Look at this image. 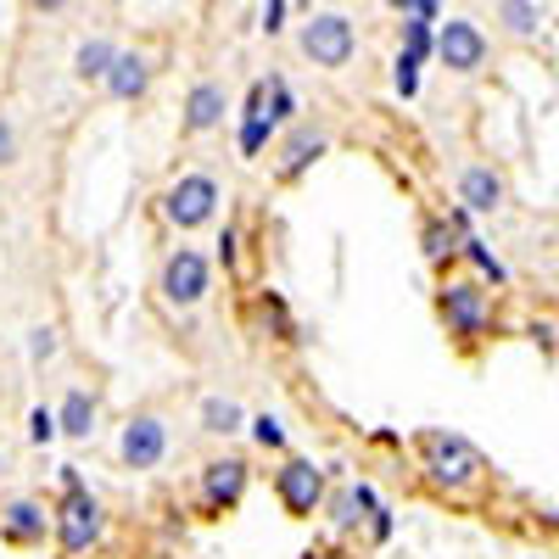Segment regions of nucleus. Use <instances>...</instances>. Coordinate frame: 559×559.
<instances>
[{
	"label": "nucleus",
	"instance_id": "1",
	"mask_svg": "<svg viewBox=\"0 0 559 559\" xmlns=\"http://www.w3.org/2000/svg\"><path fill=\"white\" fill-rule=\"evenodd\" d=\"M414 459H419V481L448 503L476 498L481 481H487L481 448L471 437H459V431H414Z\"/></svg>",
	"mask_w": 559,
	"mask_h": 559
},
{
	"label": "nucleus",
	"instance_id": "2",
	"mask_svg": "<svg viewBox=\"0 0 559 559\" xmlns=\"http://www.w3.org/2000/svg\"><path fill=\"white\" fill-rule=\"evenodd\" d=\"M57 481H62V492L51 503V543L62 559H84L90 548L107 543V503L84 487L79 464H62Z\"/></svg>",
	"mask_w": 559,
	"mask_h": 559
},
{
	"label": "nucleus",
	"instance_id": "3",
	"mask_svg": "<svg viewBox=\"0 0 559 559\" xmlns=\"http://www.w3.org/2000/svg\"><path fill=\"white\" fill-rule=\"evenodd\" d=\"M437 319H442V331L453 336L459 353H476L498 331L492 292L481 286L476 274H442V286H437Z\"/></svg>",
	"mask_w": 559,
	"mask_h": 559
},
{
	"label": "nucleus",
	"instance_id": "4",
	"mask_svg": "<svg viewBox=\"0 0 559 559\" xmlns=\"http://www.w3.org/2000/svg\"><path fill=\"white\" fill-rule=\"evenodd\" d=\"M218 202H224L218 179L207 168H185L157 191V218L174 229V236H197V229H207L218 218Z\"/></svg>",
	"mask_w": 559,
	"mask_h": 559
},
{
	"label": "nucleus",
	"instance_id": "5",
	"mask_svg": "<svg viewBox=\"0 0 559 559\" xmlns=\"http://www.w3.org/2000/svg\"><path fill=\"white\" fill-rule=\"evenodd\" d=\"M213 297V258L197 247H168L157 263V302L168 313H197Z\"/></svg>",
	"mask_w": 559,
	"mask_h": 559
},
{
	"label": "nucleus",
	"instance_id": "6",
	"mask_svg": "<svg viewBox=\"0 0 559 559\" xmlns=\"http://www.w3.org/2000/svg\"><path fill=\"white\" fill-rule=\"evenodd\" d=\"M247 487H252V464L241 453H213L202 471H197V492H191V509L202 521H224L247 503Z\"/></svg>",
	"mask_w": 559,
	"mask_h": 559
},
{
	"label": "nucleus",
	"instance_id": "7",
	"mask_svg": "<svg viewBox=\"0 0 559 559\" xmlns=\"http://www.w3.org/2000/svg\"><path fill=\"white\" fill-rule=\"evenodd\" d=\"M274 498L286 509V521H313L324 515V498H331V471L302 453H286L274 464Z\"/></svg>",
	"mask_w": 559,
	"mask_h": 559
},
{
	"label": "nucleus",
	"instance_id": "8",
	"mask_svg": "<svg viewBox=\"0 0 559 559\" xmlns=\"http://www.w3.org/2000/svg\"><path fill=\"white\" fill-rule=\"evenodd\" d=\"M297 51H302L313 68L336 73V68H347V62L358 57V28H353L347 12H308L302 28H297Z\"/></svg>",
	"mask_w": 559,
	"mask_h": 559
},
{
	"label": "nucleus",
	"instance_id": "9",
	"mask_svg": "<svg viewBox=\"0 0 559 559\" xmlns=\"http://www.w3.org/2000/svg\"><path fill=\"white\" fill-rule=\"evenodd\" d=\"M324 152H331V129L324 123L297 118L292 129H280V140H274V185H297Z\"/></svg>",
	"mask_w": 559,
	"mask_h": 559
},
{
	"label": "nucleus",
	"instance_id": "10",
	"mask_svg": "<svg viewBox=\"0 0 559 559\" xmlns=\"http://www.w3.org/2000/svg\"><path fill=\"white\" fill-rule=\"evenodd\" d=\"M163 459H168V419L157 408L129 414L118 431V464L123 471H157Z\"/></svg>",
	"mask_w": 559,
	"mask_h": 559
},
{
	"label": "nucleus",
	"instance_id": "11",
	"mask_svg": "<svg viewBox=\"0 0 559 559\" xmlns=\"http://www.w3.org/2000/svg\"><path fill=\"white\" fill-rule=\"evenodd\" d=\"M487 34H481V23H471V17H448V23H437V62L448 68V73H459V79H476L481 68H487Z\"/></svg>",
	"mask_w": 559,
	"mask_h": 559
},
{
	"label": "nucleus",
	"instance_id": "12",
	"mask_svg": "<svg viewBox=\"0 0 559 559\" xmlns=\"http://www.w3.org/2000/svg\"><path fill=\"white\" fill-rule=\"evenodd\" d=\"M0 543L7 548H45L51 543V503L45 498H7L0 503Z\"/></svg>",
	"mask_w": 559,
	"mask_h": 559
},
{
	"label": "nucleus",
	"instance_id": "13",
	"mask_svg": "<svg viewBox=\"0 0 559 559\" xmlns=\"http://www.w3.org/2000/svg\"><path fill=\"white\" fill-rule=\"evenodd\" d=\"M152 79H157L152 51H140V45H129V51H123V45H118V57H112L107 79H102V96L118 102V107H134V102H146Z\"/></svg>",
	"mask_w": 559,
	"mask_h": 559
},
{
	"label": "nucleus",
	"instance_id": "14",
	"mask_svg": "<svg viewBox=\"0 0 559 559\" xmlns=\"http://www.w3.org/2000/svg\"><path fill=\"white\" fill-rule=\"evenodd\" d=\"M229 118V90L218 79H197L185 90V107H179V134L185 140H202V134H218Z\"/></svg>",
	"mask_w": 559,
	"mask_h": 559
},
{
	"label": "nucleus",
	"instance_id": "15",
	"mask_svg": "<svg viewBox=\"0 0 559 559\" xmlns=\"http://www.w3.org/2000/svg\"><path fill=\"white\" fill-rule=\"evenodd\" d=\"M453 197H459L464 213H498L509 191H503V174H498L492 163H471V168H459Z\"/></svg>",
	"mask_w": 559,
	"mask_h": 559
},
{
	"label": "nucleus",
	"instance_id": "16",
	"mask_svg": "<svg viewBox=\"0 0 559 559\" xmlns=\"http://www.w3.org/2000/svg\"><path fill=\"white\" fill-rule=\"evenodd\" d=\"M96 419H102V397L90 392V386H68L62 403H57V426L68 442H90L96 437Z\"/></svg>",
	"mask_w": 559,
	"mask_h": 559
},
{
	"label": "nucleus",
	"instance_id": "17",
	"mask_svg": "<svg viewBox=\"0 0 559 559\" xmlns=\"http://www.w3.org/2000/svg\"><path fill=\"white\" fill-rule=\"evenodd\" d=\"M419 258H426L431 269H453L459 263V229L448 224V213L419 218Z\"/></svg>",
	"mask_w": 559,
	"mask_h": 559
},
{
	"label": "nucleus",
	"instance_id": "18",
	"mask_svg": "<svg viewBox=\"0 0 559 559\" xmlns=\"http://www.w3.org/2000/svg\"><path fill=\"white\" fill-rule=\"evenodd\" d=\"M381 498H376V487L369 481H347L336 498H324V509H331V526L336 532H358L364 521H369V509H376Z\"/></svg>",
	"mask_w": 559,
	"mask_h": 559
},
{
	"label": "nucleus",
	"instance_id": "19",
	"mask_svg": "<svg viewBox=\"0 0 559 559\" xmlns=\"http://www.w3.org/2000/svg\"><path fill=\"white\" fill-rule=\"evenodd\" d=\"M197 426H202L207 437H241V431H247V408H241L236 397L213 392V397H202V408H197Z\"/></svg>",
	"mask_w": 559,
	"mask_h": 559
},
{
	"label": "nucleus",
	"instance_id": "20",
	"mask_svg": "<svg viewBox=\"0 0 559 559\" xmlns=\"http://www.w3.org/2000/svg\"><path fill=\"white\" fill-rule=\"evenodd\" d=\"M112 57H118V45H112L107 34H90V39H79V51H73V79L102 90V79H107Z\"/></svg>",
	"mask_w": 559,
	"mask_h": 559
},
{
	"label": "nucleus",
	"instance_id": "21",
	"mask_svg": "<svg viewBox=\"0 0 559 559\" xmlns=\"http://www.w3.org/2000/svg\"><path fill=\"white\" fill-rule=\"evenodd\" d=\"M492 17H498V28H503L509 39H521V45L543 34V7H537V0H498Z\"/></svg>",
	"mask_w": 559,
	"mask_h": 559
},
{
	"label": "nucleus",
	"instance_id": "22",
	"mask_svg": "<svg viewBox=\"0 0 559 559\" xmlns=\"http://www.w3.org/2000/svg\"><path fill=\"white\" fill-rule=\"evenodd\" d=\"M258 319H263V331L280 342V347H297L302 342V331H297V319H292V308H286V297L280 292H258Z\"/></svg>",
	"mask_w": 559,
	"mask_h": 559
},
{
	"label": "nucleus",
	"instance_id": "23",
	"mask_svg": "<svg viewBox=\"0 0 559 559\" xmlns=\"http://www.w3.org/2000/svg\"><path fill=\"white\" fill-rule=\"evenodd\" d=\"M459 258L476 269V280H481V286H509V269L492 258V247H487L481 236H464V241H459Z\"/></svg>",
	"mask_w": 559,
	"mask_h": 559
},
{
	"label": "nucleus",
	"instance_id": "24",
	"mask_svg": "<svg viewBox=\"0 0 559 559\" xmlns=\"http://www.w3.org/2000/svg\"><path fill=\"white\" fill-rule=\"evenodd\" d=\"M263 118L274 129H292L297 123V90L286 84V73H269V107H263Z\"/></svg>",
	"mask_w": 559,
	"mask_h": 559
},
{
	"label": "nucleus",
	"instance_id": "25",
	"mask_svg": "<svg viewBox=\"0 0 559 559\" xmlns=\"http://www.w3.org/2000/svg\"><path fill=\"white\" fill-rule=\"evenodd\" d=\"M274 140H280V129L269 123V118H241L236 123V152L252 163V157H263L269 146H274Z\"/></svg>",
	"mask_w": 559,
	"mask_h": 559
},
{
	"label": "nucleus",
	"instance_id": "26",
	"mask_svg": "<svg viewBox=\"0 0 559 559\" xmlns=\"http://www.w3.org/2000/svg\"><path fill=\"white\" fill-rule=\"evenodd\" d=\"M403 51L426 68L431 57H437V23H426V17H403Z\"/></svg>",
	"mask_w": 559,
	"mask_h": 559
},
{
	"label": "nucleus",
	"instance_id": "27",
	"mask_svg": "<svg viewBox=\"0 0 559 559\" xmlns=\"http://www.w3.org/2000/svg\"><path fill=\"white\" fill-rule=\"evenodd\" d=\"M213 247H218V252H213V269L241 274V263H247V236H241V224H224Z\"/></svg>",
	"mask_w": 559,
	"mask_h": 559
},
{
	"label": "nucleus",
	"instance_id": "28",
	"mask_svg": "<svg viewBox=\"0 0 559 559\" xmlns=\"http://www.w3.org/2000/svg\"><path fill=\"white\" fill-rule=\"evenodd\" d=\"M247 437L263 448V453H286V419H280V414H247Z\"/></svg>",
	"mask_w": 559,
	"mask_h": 559
},
{
	"label": "nucleus",
	"instance_id": "29",
	"mask_svg": "<svg viewBox=\"0 0 559 559\" xmlns=\"http://www.w3.org/2000/svg\"><path fill=\"white\" fill-rule=\"evenodd\" d=\"M57 353H62V331H57V324H34V331H28V364L45 369Z\"/></svg>",
	"mask_w": 559,
	"mask_h": 559
},
{
	"label": "nucleus",
	"instance_id": "30",
	"mask_svg": "<svg viewBox=\"0 0 559 559\" xmlns=\"http://www.w3.org/2000/svg\"><path fill=\"white\" fill-rule=\"evenodd\" d=\"M57 437H62V426H57V408L34 403V408H28V442H34V448H51Z\"/></svg>",
	"mask_w": 559,
	"mask_h": 559
},
{
	"label": "nucleus",
	"instance_id": "31",
	"mask_svg": "<svg viewBox=\"0 0 559 559\" xmlns=\"http://www.w3.org/2000/svg\"><path fill=\"white\" fill-rule=\"evenodd\" d=\"M392 90H397L403 102H414V96H419V62H414L408 51H397V57H392Z\"/></svg>",
	"mask_w": 559,
	"mask_h": 559
},
{
	"label": "nucleus",
	"instance_id": "32",
	"mask_svg": "<svg viewBox=\"0 0 559 559\" xmlns=\"http://www.w3.org/2000/svg\"><path fill=\"white\" fill-rule=\"evenodd\" d=\"M17 157H23V134H17L12 112H0V174L17 168Z\"/></svg>",
	"mask_w": 559,
	"mask_h": 559
},
{
	"label": "nucleus",
	"instance_id": "33",
	"mask_svg": "<svg viewBox=\"0 0 559 559\" xmlns=\"http://www.w3.org/2000/svg\"><path fill=\"white\" fill-rule=\"evenodd\" d=\"M392 532H397L392 509H386V503H376V509H369V521H364V537H369V543L381 548V543H392Z\"/></svg>",
	"mask_w": 559,
	"mask_h": 559
},
{
	"label": "nucleus",
	"instance_id": "34",
	"mask_svg": "<svg viewBox=\"0 0 559 559\" xmlns=\"http://www.w3.org/2000/svg\"><path fill=\"white\" fill-rule=\"evenodd\" d=\"M526 336H532L543 353H559V319H532V324H526Z\"/></svg>",
	"mask_w": 559,
	"mask_h": 559
},
{
	"label": "nucleus",
	"instance_id": "35",
	"mask_svg": "<svg viewBox=\"0 0 559 559\" xmlns=\"http://www.w3.org/2000/svg\"><path fill=\"white\" fill-rule=\"evenodd\" d=\"M302 559H358V554L342 543H313V548H302Z\"/></svg>",
	"mask_w": 559,
	"mask_h": 559
},
{
	"label": "nucleus",
	"instance_id": "36",
	"mask_svg": "<svg viewBox=\"0 0 559 559\" xmlns=\"http://www.w3.org/2000/svg\"><path fill=\"white\" fill-rule=\"evenodd\" d=\"M23 7H28L34 17H62V12L73 7V0H23Z\"/></svg>",
	"mask_w": 559,
	"mask_h": 559
},
{
	"label": "nucleus",
	"instance_id": "37",
	"mask_svg": "<svg viewBox=\"0 0 559 559\" xmlns=\"http://www.w3.org/2000/svg\"><path fill=\"white\" fill-rule=\"evenodd\" d=\"M437 7H442V0H408V12H403V17H426V23H442V17H437Z\"/></svg>",
	"mask_w": 559,
	"mask_h": 559
},
{
	"label": "nucleus",
	"instance_id": "38",
	"mask_svg": "<svg viewBox=\"0 0 559 559\" xmlns=\"http://www.w3.org/2000/svg\"><path fill=\"white\" fill-rule=\"evenodd\" d=\"M134 559H168V548H146V554H134Z\"/></svg>",
	"mask_w": 559,
	"mask_h": 559
},
{
	"label": "nucleus",
	"instance_id": "39",
	"mask_svg": "<svg viewBox=\"0 0 559 559\" xmlns=\"http://www.w3.org/2000/svg\"><path fill=\"white\" fill-rule=\"evenodd\" d=\"M7 471H12V453H7V448H0V476H7Z\"/></svg>",
	"mask_w": 559,
	"mask_h": 559
},
{
	"label": "nucleus",
	"instance_id": "40",
	"mask_svg": "<svg viewBox=\"0 0 559 559\" xmlns=\"http://www.w3.org/2000/svg\"><path fill=\"white\" fill-rule=\"evenodd\" d=\"M386 7H392V12H408V0H386Z\"/></svg>",
	"mask_w": 559,
	"mask_h": 559
}]
</instances>
